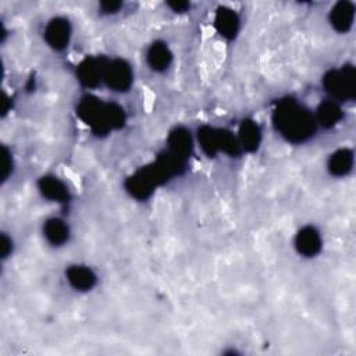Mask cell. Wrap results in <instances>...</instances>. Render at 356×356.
<instances>
[{"mask_svg": "<svg viewBox=\"0 0 356 356\" xmlns=\"http://www.w3.org/2000/svg\"><path fill=\"white\" fill-rule=\"evenodd\" d=\"M273 122L277 131L293 143L307 140L316 129L314 115L293 99H284L277 103L273 113Z\"/></svg>", "mask_w": 356, "mask_h": 356, "instance_id": "1", "label": "cell"}, {"mask_svg": "<svg viewBox=\"0 0 356 356\" xmlns=\"http://www.w3.org/2000/svg\"><path fill=\"white\" fill-rule=\"evenodd\" d=\"M79 117L97 134L122 127L124 110L113 103H104L93 96H86L78 104Z\"/></svg>", "mask_w": 356, "mask_h": 356, "instance_id": "2", "label": "cell"}, {"mask_svg": "<svg viewBox=\"0 0 356 356\" xmlns=\"http://www.w3.org/2000/svg\"><path fill=\"white\" fill-rule=\"evenodd\" d=\"M323 85L325 90L337 100L353 99L355 92V70L350 65H346L341 70L330 71L324 79Z\"/></svg>", "mask_w": 356, "mask_h": 356, "instance_id": "3", "label": "cell"}, {"mask_svg": "<svg viewBox=\"0 0 356 356\" xmlns=\"http://www.w3.org/2000/svg\"><path fill=\"white\" fill-rule=\"evenodd\" d=\"M199 142L209 154H216L217 152L236 153L239 146V142L229 132L207 127L199 131Z\"/></svg>", "mask_w": 356, "mask_h": 356, "instance_id": "4", "label": "cell"}, {"mask_svg": "<svg viewBox=\"0 0 356 356\" xmlns=\"http://www.w3.org/2000/svg\"><path fill=\"white\" fill-rule=\"evenodd\" d=\"M134 79L131 65L122 58L107 60L103 72V82L115 92H124L129 89Z\"/></svg>", "mask_w": 356, "mask_h": 356, "instance_id": "5", "label": "cell"}, {"mask_svg": "<svg viewBox=\"0 0 356 356\" xmlns=\"http://www.w3.org/2000/svg\"><path fill=\"white\" fill-rule=\"evenodd\" d=\"M71 38V25L68 19L56 17L49 21L44 29V39L54 50H63L68 46Z\"/></svg>", "mask_w": 356, "mask_h": 356, "instance_id": "6", "label": "cell"}, {"mask_svg": "<svg viewBox=\"0 0 356 356\" xmlns=\"http://www.w3.org/2000/svg\"><path fill=\"white\" fill-rule=\"evenodd\" d=\"M321 243L323 242H321L320 232L314 227H310V225L299 229V232L295 236L296 250L306 257L316 256L321 249Z\"/></svg>", "mask_w": 356, "mask_h": 356, "instance_id": "7", "label": "cell"}, {"mask_svg": "<svg viewBox=\"0 0 356 356\" xmlns=\"http://www.w3.org/2000/svg\"><path fill=\"white\" fill-rule=\"evenodd\" d=\"M107 60L86 58L78 67V79L85 86H96L103 82V72Z\"/></svg>", "mask_w": 356, "mask_h": 356, "instance_id": "8", "label": "cell"}, {"mask_svg": "<svg viewBox=\"0 0 356 356\" xmlns=\"http://www.w3.org/2000/svg\"><path fill=\"white\" fill-rule=\"evenodd\" d=\"M172 53L164 42H154L146 53V61L149 67L157 72L167 70L171 64Z\"/></svg>", "mask_w": 356, "mask_h": 356, "instance_id": "9", "label": "cell"}, {"mask_svg": "<svg viewBox=\"0 0 356 356\" xmlns=\"http://www.w3.org/2000/svg\"><path fill=\"white\" fill-rule=\"evenodd\" d=\"M96 274L86 266H71L67 270V280L76 291H89L96 284Z\"/></svg>", "mask_w": 356, "mask_h": 356, "instance_id": "10", "label": "cell"}, {"mask_svg": "<svg viewBox=\"0 0 356 356\" xmlns=\"http://www.w3.org/2000/svg\"><path fill=\"white\" fill-rule=\"evenodd\" d=\"M353 15V4L348 1H341L332 7L330 13V21L338 32H346L352 26Z\"/></svg>", "mask_w": 356, "mask_h": 356, "instance_id": "11", "label": "cell"}, {"mask_svg": "<svg viewBox=\"0 0 356 356\" xmlns=\"http://www.w3.org/2000/svg\"><path fill=\"white\" fill-rule=\"evenodd\" d=\"M43 234H44V238L47 239L49 243H51L54 246H60V245H64L68 241L70 228H68V225L65 224L64 220L54 217V218H50L44 222Z\"/></svg>", "mask_w": 356, "mask_h": 356, "instance_id": "12", "label": "cell"}, {"mask_svg": "<svg viewBox=\"0 0 356 356\" xmlns=\"http://www.w3.org/2000/svg\"><path fill=\"white\" fill-rule=\"evenodd\" d=\"M214 25L224 38H234L239 29V18L229 8H220L214 18Z\"/></svg>", "mask_w": 356, "mask_h": 356, "instance_id": "13", "label": "cell"}, {"mask_svg": "<svg viewBox=\"0 0 356 356\" xmlns=\"http://www.w3.org/2000/svg\"><path fill=\"white\" fill-rule=\"evenodd\" d=\"M39 191L43 193L44 197L53 202H67L68 191L67 186L56 177H43L39 181Z\"/></svg>", "mask_w": 356, "mask_h": 356, "instance_id": "14", "label": "cell"}, {"mask_svg": "<svg viewBox=\"0 0 356 356\" xmlns=\"http://www.w3.org/2000/svg\"><path fill=\"white\" fill-rule=\"evenodd\" d=\"M353 165V153L349 149H339L328 159V171L335 177L346 175Z\"/></svg>", "mask_w": 356, "mask_h": 356, "instance_id": "15", "label": "cell"}, {"mask_svg": "<svg viewBox=\"0 0 356 356\" xmlns=\"http://www.w3.org/2000/svg\"><path fill=\"white\" fill-rule=\"evenodd\" d=\"M168 147L175 157H185L192 149V139L186 129L177 128L168 138Z\"/></svg>", "mask_w": 356, "mask_h": 356, "instance_id": "16", "label": "cell"}, {"mask_svg": "<svg viewBox=\"0 0 356 356\" xmlns=\"http://www.w3.org/2000/svg\"><path fill=\"white\" fill-rule=\"evenodd\" d=\"M341 117H342V113L339 106L334 102H325L320 104L314 118H316V122L321 124L323 127L331 128L341 120Z\"/></svg>", "mask_w": 356, "mask_h": 356, "instance_id": "17", "label": "cell"}, {"mask_svg": "<svg viewBox=\"0 0 356 356\" xmlns=\"http://www.w3.org/2000/svg\"><path fill=\"white\" fill-rule=\"evenodd\" d=\"M260 129L256 122L253 121H243L239 129V138L238 142L248 150H254L257 145L260 143Z\"/></svg>", "mask_w": 356, "mask_h": 356, "instance_id": "18", "label": "cell"}]
</instances>
